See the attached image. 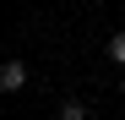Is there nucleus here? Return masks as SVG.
<instances>
[{
  "instance_id": "obj_1",
  "label": "nucleus",
  "mask_w": 125,
  "mask_h": 120,
  "mask_svg": "<svg viewBox=\"0 0 125 120\" xmlns=\"http://www.w3.org/2000/svg\"><path fill=\"white\" fill-rule=\"evenodd\" d=\"M0 87H6V93H22L27 87V66H22V60H6V66H0Z\"/></svg>"
},
{
  "instance_id": "obj_2",
  "label": "nucleus",
  "mask_w": 125,
  "mask_h": 120,
  "mask_svg": "<svg viewBox=\"0 0 125 120\" xmlns=\"http://www.w3.org/2000/svg\"><path fill=\"white\" fill-rule=\"evenodd\" d=\"M109 60H114V66H120V71H125V27H120V33L109 38Z\"/></svg>"
},
{
  "instance_id": "obj_3",
  "label": "nucleus",
  "mask_w": 125,
  "mask_h": 120,
  "mask_svg": "<svg viewBox=\"0 0 125 120\" xmlns=\"http://www.w3.org/2000/svg\"><path fill=\"white\" fill-rule=\"evenodd\" d=\"M54 120H87V104H76V98H71V104H60Z\"/></svg>"
},
{
  "instance_id": "obj_4",
  "label": "nucleus",
  "mask_w": 125,
  "mask_h": 120,
  "mask_svg": "<svg viewBox=\"0 0 125 120\" xmlns=\"http://www.w3.org/2000/svg\"><path fill=\"white\" fill-rule=\"evenodd\" d=\"M120 87H125V71H120Z\"/></svg>"
}]
</instances>
